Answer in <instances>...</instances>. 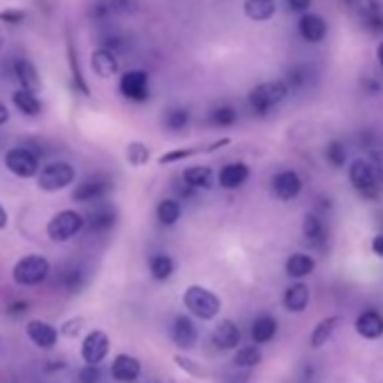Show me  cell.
<instances>
[{
	"mask_svg": "<svg viewBox=\"0 0 383 383\" xmlns=\"http://www.w3.org/2000/svg\"><path fill=\"white\" fill-rule=\"evenodd\" d=\"M347 178L349 185L356 189L361 198L375 201L381 196V171L375 163H370L368 158H356L354 163L347 167Z\"/></svg>",
	"mask_w": 383,
	"mask_h": 383,
	"instance_id": "obj_1",
	"label": "cell"
},
{
	"mask_svg": "<svg viewBox=\"0 0 383 383\" xmlns=\"http://www.w3.org/2000/svg\"><path fill=\"white\" fill-rule=\"evenodd\" d=\"M291 88L284 79H273V82H261L248 93V106L255 115H268L289 97Z\"/></svg>",
	"mask_w": 383,
	"mask_h": 383,
	"instance_id": "obj_2",
	"label": "cell"
},
{
	"mask_svg": "<svg viewBox=\"0 0 383 383\" xmlns=\"http://www.w3.org/2000/svg\"><path fill=\"white\" fill-rule=\"evenodd\" d=\"M183 305L198 320H215L221 311V300L217 294L201 284H192L183 294Z\"/></svg>",
	"mask_w": 383,
	"mask_h": 383,
	"instance_id": "obj_3",
	"label": "cell"
},
{
	"mask_svg": "<svg viewBox=\"0 0 383 383\" xmlns=\"http://www.w3.org/2000/svg\"><path fill=\"white\" fill-rule=\"evenodd\" d=\"M77 171L75 167L66 163V160H55V163H48L41 167L36 176V183L43 192H62L75 183Z\"/></svg>",
	"mask_w": 383,
	"mask_h": 383,
	"instance_id": "obj_4",
	"label": "cell"
},
{
	"mask_svg": "<svg viewBox=\"0 0 383 383\" xmlns=\"http://www.w3.org/2000/svg\"><path fill=\"white\" fill-rule=\"evenodd\" d=\"M84 226H86L84 215H79L77 210H62V212H57L50 219L45 233L55 244H64V241H70L75 235L82 233Z\"/></svg>",
	"mask_w": 383,
	"mask_h": 383,
	"instance_id": "obj_5",
	"label": "cell"
},
{
	"mask_svg": "<svg viewBox=\"0 0 383 383\" xmlns=\"http://www.w3.org/2000/svg\"><path fill=\"white\" fill-rule=\"evenodd\" d=\"M50 261L43 255H25L14 264L12 277L21 287H36L48 277Z\"/></svg>",
	"mask_w": 383,
	"mask_h": 383,
	"instance_id": "obj_6",
	"label": "cell"
},
{
	"mask_svg": "<svg viewBox=\"0 0 383 383\" xmlns=\"http://www.w3.org/2000/svg\"><path fill=\"white\" fill-rule=\"evenodd\" d=\"M5 167L18 178H34V176H38V171H41L38 156L27 147L9 149L5 154Z\"/></svg>",
	"mask_w": 383,
	"mask_h": 383,
	"instance_id": "obj_7",
	"label": "cell"
},
{
	"mask_svg": "<svg viewBox=\"0 0 383 383\" xmlns=\"http://www.w3.org/2000/svg\"><path fill=\"white\" fill-rule=\"evenodd\" d=\"M108 349H110V338L106 331L93 329L90 334H86L79 354H82V361L86 366H99L108 356Z\"/></svg>",
	"mask_w": 383,
	"mask_h": 383,
	"instance_id": "obj_8",
	"label": "cell"
},
{
	"mask_svg": "<svg viewBox=\"0 0 383 383\" xmlns=\"http://www.w3.org/2000/svg\"><path fill=\"white\" fill-rule=\"evenodd\" d=\"M120 93H122L129 102L143 104L149 99V75L145 70H129L120 79Z\"/></svg>",
	"mask_w": 383,
	"mask_h": 383,
	"instance_id": "obj_9",
	"label": "cell"
},
{
	"mask_svg": "<svg viewBox=\"0 0 383 383\" xmlns=\"http://www.w3.org/2000/svg\"><path fill=\"white\" fill-rule=\"evenodd\" d=\"M110 192V180L102 174L88 176L84 183H79L73 192V201L77 203H93V201H102Z\"/></svg>",
	"mask_w": 383,
	"mask_h": 383,
	"instance_id": "obj_10",
	"label": "cell"
},
{
	"mask_svg": "<svg viewBox=\"0 0 383 383\" xmlns=\"http://www.w3.org/2000/svg\"><path fill=\"white\" fill-rule=\"evenodd\" d=\"M270 189H273V196L280 201H294L302 192V178L294 169H282L270 180Z\"/></svg>",
	"mask_w": 383,
	"mask_h": 383,
	"instance_id": "obj_11",
	"label": "cell"
},
{
	"mask_svg": "<svg viewBox=\"0 0 383 383\" xmlns=\"http://www.w3.org/2000/svg\"><path fill=\"white\" fill-rule=\"evenodd\" d=\"M352 7L356 9V16L363 27L370 32H383V3L381 0H354Z\"/></svg>",
	"mask_w": 383,
	"mask_h": 383,
	"instance_id": "obj_12",
	"label": "cell"
},
{
	"mask_svg": "<svg viewBox=\"0 0 383 383\" xmlns=\"http://www.w3.org/2000/svg\"><path fill=\"white\" fill-rule=\"evenodd\" d=\"M210 340H212L215 349H221V352L237 349V345L241 342V329L233 320H221L219 325L212 329V336H210Z\"/></svg>",
	"mask_w": 383,
	"mask_h": 383,
	"instance_id": "obj_13",
	"label": "cell"
},
{
	"mask_svg": "<svg viewBox=\"0 0 383 383\" xmlns=\"http://www.w3.org/2000/svg\"><path fill=\"white\" fill-rule=\"evenodd\" d=\"M171 340H174V345L183 352L194 347L198 340V329L194 325V320L187 316H176L174 325H171Z\"/></svg>",
	"mask_w": 383,
	"mask_h": 383,
	"instance_id": "obj_14",
	"label": "cell"
},
{
	"mask_svg": "<svg viewBox=\"0 0 383 383\" xmlns=\"http://www.w3.org/2000/svg\"><path fill=\"white\" fill-rule=\"evenodd\" d=\"M140 375H143V366L131 354H117L113 363H110V377L117 383H133L138 381Z\"/></svg>",
	"mask_w": 383,
	"mask_h": 383,
	"instance_id": "obj_15",
	"label": "cell"
},
{
	"mask_svg": "<svg viewBox=\"0 0 383 383\" xmlns=\"http://www.w3.org/2000/svg\"><path fill=\"white\" fill-rule=\"evenodd\" d=\"M327 29L329 27L325 23V18L318 14H311V12L302 14L298 21V32L307 43H322L327 38Z\"/></svg>",
	"mask_w": 383,
	"mask_h": 383,
	"instance_id": "obj_16",
	"label": "cell"
},
{
	"mask_svg": "<svg viewBox=\"0 0 383 383\" xmlns=\"http://www.w3.org/2000/svg\"><path fill=\"white\" fill-rule=\"evenodd\" d=\"M25 331H27V338L41 349H52L57 345V340H59L57 327H52L45 320H29Z\"/></svg>",
	"mask_w": 383,
	"mask_h": 383,
	"instance_id": "obj_17",
	"label": "cell"
},
{
	"mask_svg": "<svg viewBox=\"0 0 383 383\" xmlns=\"http://www.w3.org/2000/svg\"><path fill=\"white\" fill-rule=\"evenodd\" d=\"M311 300V291L305 282H294L284 289V296H282V305L289 311V314H305V309L309 307Z\"/></svg>",
	"mask_w": 383,
	"mask_h": 383,
	"instance_id": "obj_18",
	"label": "cell"
},
{
	"mask_svg": "<svg viewBox=\"0 0 383 383\" xmlns=\"http://www.w3.org/2000/svg\"><path fill=\"white\" fill-rule=\"evenodd\" d=\"M354 329H356V334L361 338L377 340V338L383 336V316L379 314V311H375V309L363 311V314H359L356 322H354Z\"/></svg>",
	"mask_w": 383,
	"mask_h": 383,
	"instance_id": "obj_19",
	"label": "cell"
},
{
	"mask_svg": "<svg viewBox=\"0 0 383 383\" xmlns=\"http://www.w3.org/2000/svg\"><path fill=\"white\" fill-rule=\"evenodd\" d=\"M302 237L311 248L322 250L327 246V230L318 215H305V219H302Z\"/></svg>",
	"mask_w": 383,
	"mask_h": 383,
	"instance_id": "obj_20",
	"label": "cell"
},
{
	"mask_svg": "<svg viewBox=\"0 0 383 383\" xmlns=\"http://www.w3.org/2000/svg\"><path fill=\"white\" fill-rule=\"evenodd\" d=\"M248 176H250V169H248V165H244V163H228V165H224L219 169V187H224V189H239L241 185L246 183L248 180Z\"/></svg>",
	"mask_w": 383,
	"mask_h": 383,
	"instance_id": "obj_21",
	"label": "cell"
},
{
	"mask_svg": "<svg viewBox=\"0 0 383 383\" xmlns=\"http://www.w3.org/2000/svg\"><path fill=\"white\" fill-rule=\"evenodd\" d=\"M277 318L270 314H261L250 322V338L255 345H266L277 336Z\"/></svg>",
	"mask_w": 383,
	"mask_h": 383,
	"instance_id": "obj_22",
	"label": "cell"
},
{
	"mask_svg": "<svg viewBox=\"0 0 383 383\" xmlns=\"http://www.w3.org/2000/svg\"><path fill=\"white\" fill-rule=\"evenodd\" d=\"M90 68H93V73L102 79H110L113 75H117L120 70V62L117 57L110 52L106 48H97L93 55H90Z\"/></svg>",
	"mask_w": 383,
	"mask_h": 383,
	"instance_id": "obj_23",
	"label": "cell"
},
{
	"mask_svg": "<svg viewBox=\"0 0 383 383\" xmlns=\"http://www.w3.org/2000/svg\"><path fill=\"white\" fill-rule=\"evenodd\" d=\"M183 180L189 189H212L217 178H215V171L210 169L208 165H194V167H187L183 171Z\"/></svg>",
	"mask_w": 383,
	"mask_h": 383,
	"instance_id": "obj_24",
	"label": "cell"
},
{
	"mask_svg": "<svg viewBox=\"0 0 383 383\" xmlns=\"http://www.w3.org/2000/svg\"><path fill=\"white\" fill-rule=\"evenodd\" d=\"M340 322H342V316H327V318H322L318 325L314 327V331H311V336H309V345L318 349L322 345H327V342L331 340V336L336 334L338 327H340Z\"/></svg>",
	"mask_w": 383,
	"mask_h": 383,
	"instance_id": "obj_25",
	"label": "cell"
},
{
	"mask_svg": "<svg viewBox=\"0 0 383 383\" xmlns=\"http://www.w3.org/2000/svg\"><path fill=\"white\" fill-rule=\"evenodd\" d=\"M241 7H244L246 18H250V21H255V23H266L277 12L275 0H244Z\"/></svg>",
	"mask_w": 383,
	"mask_h": 383,
	"instance_id": "obj_26",
	"label": "cell"
},
{
	"mask_svg": "<svg viewBox=\"0 0 383 383\" xmlns=\"http://www.w3.org/2000/svg\"><path fill=\"white\" fill-rule=\"evenodd\" d=\"M226 145H230V140H228V138H221L219 143H212V145H208V147L171 149V151H167V154H163V156L158 158V165H171V163H178V160L192 158V156H196V154H205V151H215V149H221V147H226Z\"/></svg>",
	"mask_w": 383,
	"mask_h": 383,
	"instance_id": "obj_27",
	"label": "cell"
},
{
	"mask_svg": "<svg viewBox=\"0 0 383 383\" xmlns=\"http://www.w3.org/2000/svg\"><path fill=\"white\" fill-rule=\"evenodd\" d=\"M284 270H287V275L294 277V280L309 277L316 270V259H314V255H309V253H294L287 259Z\"/></svg>",
	"mask_w": 383,
	"mask_h": 383,
	"instance_id": "obj_28",
	"label": "cell"
},
{
	"mask_svg": "<svg viewBox=\"0 0 383 383\" xmlns=\"http://www.w3.org/2000/svg\"><path fill=\"white\" fill-rule=\"evenodd\" d=\"M14 75L18 79V84L25 90H32V93H38L41 90V77H38V70L32 62L27 59H21V62L14 64Z\"/></svg>",
	"mask_w": 383,
	"mask_h": 383,
	"instance_id": "obj_29",
	"label": "cell"
},
{
	"mask_svg": "<svg viewBox=\"0 0 383 383\" xmlns=\"http://www.w3.org/2000/svg\"><path fill=\"white\" fill-rule=\"evenodd\" d=\"M176 273V261L167 253H156L149 257V275L156 282H167Z\"/></svg>",
	"mask_w": 383,
	"mask_h": 383,
	"instance_id": "obj_30",
	"label": "cell"
},
{
	"mask_svg": "<svg viewBox=\"0 0 383 383\" xmlns=\"http://www.w3.org/2000/svg\"><path fill=\"white\" fill-rule=\"evenodd\" d=\"M117 221V212L110 205H102V208H95L93 212L88 215L86 224L93 233H108L110 228L115 226Z\"/></svg>",
	"mask_w": 383,
	"mask_h": 383,
	"instance_id": "obj_31",
	"label": "cell"
},
{
	"mask_svg": "<svg viewBox=\"0 0 383 383\" xmlns=\"http://www.w3.org/2000/svg\"><path fill=\"white\" fill-rule=\"evenodd\" d=\"M180 215H183V208H180V203L176 198H163L156 208V219L160 226L165 228H171L178 224Z\"/></svg>",
	"mask_w": 383,
	"mask_h": 383,
	"instance_id": "obj_32",
	"label": "cell"
},
{
	"mask_svg": "<svg viewBox=\"0 0 383 383\" xmlns=\"http://www.w3.org/2000/svg\"><path fill=\"white\" fill-rule=\"evenodd\" d=\"M14 99V106L21 110L23 115H38L41 113V99L36 97V93H32V90H25V88H18L16 93L12 95Z\"/></svg>",
	"mask_w": 383,
	"mask_h": 383,
	"instance_id": "obj_33",
	"label": "cell"
},
{
	"mask_svg": "<svg viewBox=\"0 0 383 383\" xmlns=\"http://www.w3.org/2000/svg\"><path fill=\"white\" fill-rule=\"evenodd\" d=\"M239 120V113L235 106L230 104H221V106H215L210 110V124L212 127H221V129H228V127H235Z\"/></svg>",
	"mask_w": 383,
	"mask_h": 383,
	"instance_id": "obj_34",
	"label": "cell"
},
{
	"mask_svg": "<svg viewBox=\"0 0 383 383\" xmlns=\"http://www.w3.org/2000/svg\"><path fill=\"white\" fill-rule=\"evenodd\" d=\"M261 349L259 345H248V347H239L235 352V356H233V363H235V368H241V370H250V368H255L261 363Z\"/></svg>",
	"mask_w": 383,
	"mask_h": 383,
	"instance_id": "obj_35",
	"label": "cell"
},
{
	"mask_svg": "<svg viewBox=\"0 0 383 383\" xmlns=\"http://www.w3.org/2000/svg\"><path fill=\"white\" fill-rule=\"evenodd\" d=\"M102 14H115V16H131L140 9L138 0H102L99 3Z\"/></svg>",
	"mask_w": 383,
	"mask_h": 383,
	"instance_id": "obj_36",
	"label": "cell"
},
{
	"mask_svg": "<svg viewBox=\"0 0 383 383\" xmlns=\"http://www.w3.org/2000/svg\"><path fill=\"white\" fill-rule=\"evenodd\" d=\"M325 160L329 163V167L334 169H342L347 165V147L342 140H331L325 147Z\"/></svg>",
	"mask_w": 383,
	"mask_h": 383,
	"instance_id": "obj_37",
	"label": "cell"
},
{
	"mask_svg": "<svg viewBox=\"0 0 383 383\" xmlns=\"http://www.w3.org/2000/svg\"><path fill=\"white\" fill-rule=\"evenodd\" d=\"M163 124H165V129L178 133V131H183L189 124V110L183 108V106H171V108H167V113L163 117Z\"/></svg>",
	"mask_w": 383,
	"mask_h": 383,
	"instance_id": "obj_38",
	"label": "cell"
},
{
	"mask_svg": "<svg viewBox=\"0 0 383 383\" xmlns=\"http://www.w3.org/2000/svg\"><path fill=\"white\" fill-rule=\"evenodd\" d=\"M127 160L131 167H143L149 163V147L145 143H129L127 145Z\"/></svg>",
	"mask_w": 383,
	"mask_h": 383,
	"instance_id": "obj_39",
	"label": "cell"
},
{
	"mask_svg": "<svg viewBox=\"0 0 383 383\" xmlns=\"http://www.w3.org/2000/svg\"><path fill=\"white\" fill-rule=\"evenodd\" d=\"M284 82H287V86H289L291 90L307 86V84H309V68H307L305 64L291 66V70H289L287 77H284Z\"/></svg>",
	"mask_w": 383,
	"mask_h": 383,
	"instance_id": "obj_40",
	"label": "cell"
},
{
	"mask_svg": "<svg viewBox=\"0 0 383 383\" xmlns=\"http://www.w3.org/2000/svg\"><path fill=\"white\" fill-rule=\"evenodd\" d=\"M62 284L70 291V294H77V291L84 287V273L79 268H68L62 275Z\"/></svg>",
	"mask_w": 383,
	"mask_h": 383,
	"instance_id": "obj_41",
	"label": "cell"
},
{
	"mask_svg": "<svg viewBox=\"0 0 383 383\" xmlns=\"http://www.w3.org/2000/svg\"><path fill=\"white\" fill-rule=\"evenodd\" d=\"M174 361L178 363V368L187 370L189 375H194V377H208V370H205V368H201V366H196V361H192V359H187V356H180V354H176Z\"/></svg>",
	"mask_w": 383,
	"mask_h": 383,
	"instance_id": "obj_42",
	"label": "cell"
},
{
	"mask_svg": "<svg viewBox=\"0 0 383 383\" xmlns=\"http://www.w3.org/2000/svg\"><path fill=\"white\" fill-rule=\"evenodd\" d=\"M99 379H102L99 366H86L82 372H79V381H82V383H97Z\"/></svg>",
	"mask_w": 383,
	"mask_h": 383,
	"instance_id": "obj_43",
	"label": "cell"
},
{
	"mask_svg": "<svg viewBox=\"0 0 383 383\" xmlns=\"http://www.w3.org/2000/svg\"><path fill=\"white\" fill-rule=\"evenodd\" d=\"M23 18H25L23 9H3V12H0V21L3 23H21Z\"/></svg>",
	"mask_w": 383,
	"mask_h": 383,
	"instance_id": "obj_44",
	"label": "cell"
},
{
	"mask_svg": "<svg viewBox=\"0 0 383 383\" xmlns=\"http://www.w3.org/2000/svg\"><path fill=\"white\" fill-rule=\"evenodd\" d=\"M314 0H287V7H289V12H294V14H307L309 12V7Z\"/></svg>",
	"mask_w": 383,
	"mask_h": 383,
	"instance_id": "obj_45",
	"label": "cell"
},
{
	"mask_svg": "<svg viewBox=\"0 0 383 383\" xmlns=\"http://www.w3.org/2000/svg\"><path fill=\"white\" fill-rule=\"evenodd\" d=\"M82 325H84V320H82V318L70 320V322H66V325H64V334H66L68 338H73V336L79 334V331H82Z\"/></svg>",
	"mask_w": 383,
	"mask_h": 383,
	"instance_id": "obj_46",
	"label": "cell"
},
{
	"mask_svg": "<svg viewBox=\"0 0 383 383\" xmlns=\"http://www.w3.org/2000/svg\"><path fill=\"white\" fill-rule=\"evenodd\" d=\"M370 248H372V253H375L377 257H381V259H383V233H377L375 237H372Z\"/></svg>",
	"mask_w": 383,
	"mask_h": 383,
	"instance_id": "obj_47",
	"label": "cell"
},
{
	"mask_svg": "<svg viewBox=\"0 0 383 383\" xmlns=\"http://www.w3.org/2000/svg\"><path fill=\"white\" fill-rule=\"evenodd\" d=\"M25 309H29V302H25V300L14 302V305H9V314L21 316V314H25Z\"/></svg>",
	"mask_w": 383,
	"mask_h": 383,
	"instance_id": "obj_48",
	"label": "cell"
},
{
	"mask_svg": "<svg viewBox=\"0 0 383 383\" xmlns=\"http://www.w3.org/2000/svg\"><path fill=\"white\" fill-rule=\"evenodd\" d=\"M7 120H9V110H7L5 104H0V127L7 124Z\"/></svg>",
	"mask_w": 383,
	"mask_h": 383,
	"instance_id": "obj_49",
	"label": "cell"
},
{
	"mask_svg": "<svg viewBox=\"0 0 383 383\" xmlns=\"http://www.w3.org/2000/svg\"><path fill=\"white\" fill-rule=\"evenodd\" d=\"M7 226V210L3 208V203H0V230H3Z\"/></svg>",
	"mask_w": 383,
	"mask_h": 383,
	"instance_id": "obj_50",
	"label": "cell"
},
{
	"mask_svg": "<svg viewBox=\"0 0 383 383\" xmlns=\"http://www.w3.org/2000/svg\"><path fill=\"white\" fill-rule=\"evenodd\" d=\"M377 62H379V66H381V70H383V41L377 45Z\"/></svg>",
	"mask_w": 383,
	"mask_h": 383,
	"instance_id": "obj_51",
	"label": "cell"
},
{
	"mask_svg": "<svg viewBox=\"0 0 383 383\" xmlns=\"http://www.w3.org/2000/svg\"><path fill=\"white\" fill-rule=\"evenodd\" d=\"M147 383H163V381H160V379H149Z\"/></svg>",
	"mask_w": 383,
	"mask_h": 383,
	"instance_id": "obj_52",
	"label": "cell"
},
{
	"mask_svg": "<svg viewBox=\"0 0 383 383\" xmlns=\"http://www.w3.org/2000/svg\"><path fill=\"white\" fill-rule=\"evenodd\" d=\"M5 45V36L3 34H0V48H3Z\"/></svg>",
	"mask_w": 383,
	"mask_h": 383,
	"instance_id": "obj_53",
	"label": "cell"
}]
</instances>
